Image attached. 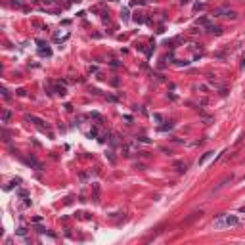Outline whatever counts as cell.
I'll use <instances>...</instances> for the list:
<instances>
[{
  "mask_svg": "<svg viewBox=\"0 0 245 245\" xmlns=\"http://www.w3.org/2000/svg\"><path fill=\"white\" fill-rule=\"evenodd\" d=\"M241 220L236 216V214H218L216 218L213 220V228L214 230H224V228H232V226H239Z\"/></svg>",
  "mask_w": 245,
  "mask_h": 245,
  "instance_id": "1",
  "label": "cell"
},
{
  "mask_svg": "<svg viewBox=\"0 0 245 245\" xmlns=\"http://www.w3.org/2000/svg\"><path fill=\"white\" fill-rule=\"evenodd\" d=\"M213 15L214 17H226V19H238V12H234V10H230V8H226V6L216 8Z\"/></svg>",
  "mask_w": 245,
  "mask_h": 245,
  "instance_id": "2",
  "label": "cell"
},
{
  "mask_svg": "<svg viewBox=\"0 0 245 245\" xmlns=\"http://www.w3.org/2000/svg\"><path fill=\"white\" fill-rule=\"evenodd\" d=\"M25 119L29 122H33L35 126H39L40 130H48V122H46L44 119H40V117H37V115H25Z\"/></svg>",
  "mask_w": 245,
  "mask_h": 245,
  "instance_id": "3",
  "label": "cell"
},
{
  "mask_svg": "<svg viewBox=\"0 0 245 245\" xmlns=\"http://www.w3.org/2000/svg\"><path fill=\"white\" fill-rule=\"evenodd\" d=\"M213 155H214V151H207V153H203V155L199 157V161H197V167H203V165H205V163L209 161Z\"/></svg>",
  "mask_w": 245,
  "mask_h": 245,
  "instance_id": "4",
  "label": "cell"
},
{
  "mask_svg": "<svg viewBox=\"0 0 245 245\" xmlns=\"http://www.w3.org/2000/svg\"><path fill=\"white\" fill-rule=\"evenodd\" d=\"M10 119H12V111L10 109H2V122L6 124V122H10Z\"/></svg>",
  "mask_w": 245,
  "mask_h": 245,
  "instance_id": "5",
  "label": "cell"
},
{
  "mask_svg": "<svg viewBox=\"0 0 245 245\" xmlns=\"http://www.w3.org/2000/svg\"><path fill=\"white\" fill-rule=\"evenodd\" d=\"M207 31L213 33V35H216V37H218V35H222V29H220V27H214V25H209V27H207Z\"/></svg>",
  "mask_w": 245,
  "mask_h": 245,
  "instance_id": "6",
  "label": "cell"
},
{
  "mask_svg": "<svg viewBox=\"0 0 245 245\" xmlns=\"http://www.w3.org/2000/svg\"><path fill=\"white\" fill-rule=\"evenodd\" d=\"M174 167H176V170H178V172H186V170H188V165H186V163H176Z\"/></svg>",
  "mask_w": 245,
  "mask_h": 245,
  "instance_id": "7",
  "label": "cell"
},
{
  "mask_svg": "<svg viewBox=\"0 0 245 245\" xmlns=\"http://www.w3.org/2000/svg\"><path fill=\"white\" fill-rule=\"evenodd\" d=\"M56 94H59V96H65V94H67L65 86H59V84H56Z\"/></svg>",
  "mask_w": 245,
  "mask_h": 245,
  "instance_id": "8",
  "label": "cell"
},
{
  "mask_svg": "<svg viewBox=\"0 0 245 245\" xmlns=\"http://www.w3.org/2000/svg\"><path fill=\"white\" fill-rule=\"evenodd\" d=\"M94 201H100V186H98V184H94Z\"/></svg>",
  "mask_w": 245,
  "mask_h": 245,
  "instance_id": "9",
  "label": "cell"
},
{
  "mask_svg": "<svg viewBox=\"0 0 245 245\" xmlns=\"http://www.w3.org/2000/svg\"><path fill=\"white\" fill-rule=\"evenodd\" d=\"M197 25H203V27H209V25H211V23H209V19H207V17H199V19H197Z\"/></svg>",
  "mask_w": 245,
  "mask_h": 245,
  "instance_id": "10",
  "label": "cell"
},
{
  "mask_svg": "<svg viewBox=\"0 0 245 245\" xmlns=\"http://www.w3.org/2000/svg\"><path fill=\"white\" fill-rule=\"evenodd\" d=\"M172 126H174L172 122H168V124H161V126H159V130H161V132H165V130H170Z\"/></svg>",
  "mask_w": 245,
  "mask_h": 245,
  "instance_id": "11",
  "label": "cell"
},
{
  "mask_svg": "<svg viewBox=\"0 0 245 245\" xmlns=\"http://www.w3.org/2000/svg\"><path fill=\"white\" fill-rule=\"evenodd\" d=\"M121 15H122V19H124V21H128V10H126V8L121 12Z\"/></svg>",
  "mask_w": 245,
  "mask_h": 245,
  "instance_id": "12",
  "label": "cell"
},
{
  "mask_svg": "<svg viewBox=\"0 0 245 245\" xmlns=\"http://www.w3.org/2000/svg\"><path fill=\"white\" fill-rule=\"evenodd\" d=\"M144 4V0H132V2H130V6H142Z\"/></svg>",
  "mask_w": 245,
  "mask_h": 245,
  "instance_id": "13",
  "label": "cell"
},
{
  "mask_svg": "<svg viewBox=\"0 0 245 245\" xmlns=\"http://www.w3.org/2000/svg\"><path fill=\"white\" fill-rule=\"evenodd\" d=\"M243 138H245V132H241V134H239V138L236 140V146H239V144L243 142Z\"/></svg>",
  "mask_w": 245,
  "mask_h": 245,
  "instance_id": "14",
  "label": "cell"
},
{
  "mask_svg": "<svg viewBox=\"0 0 245 245\" xmlns=\"http://www.w3.org/2000/svg\"><path fill=\"white\" fill-rule=\"evenodd\" d=\"M15 234H17V236H25L27 230H25V228H17V232H15Z\"/></svg>",
  "mask_w": 245,
  "mask_h": 245,
  "instance_id": "15",
  "label": "cell"
},
{
  "mask_svg": "<svg viewBox=\"0 0 245 245\" xmlns=\"http://www.w3.org/2000/svg\"><path fill=\"white\" fill-rule=\"evenodd\" d=\"M35 230H37V232H39V234H46V228H42V226H37Z\"/></svg>",
  "mask_w": 245,
  "mask_h": 245,
  "instance_id": "16",
  "label": "cell"
},
{
  "mask_svg": "<svg viewBox=\"0 0 245 245\" xmlns=\"http://www.w3.org/2000/svg\"><path fill=\"white\" fill-rule=\"evenodd\" d=\"M2 96L6 98V100H8V98H10V94H8V90H6V88H2Z\"/></svg>",
  "mask_w": 245,
  "mask_h": 245,
  "instance_id": "17",
  "label": "cell"
},
{
  "mask_svg": "<svg viewBox=\"0 0 245 245\" xmlns=\"http://www.w3.org/2000/svg\"><path fill=\"white\" fill-rule=\"evenodd\" d=\"M201 8H203V4H199V2H197V4H195V6H194V10H195V12H197V10H201Z\"/></svg>",
  "mask_w": 245,
  "mask_h": 245,
  "instance_id": "18",
  "label": "cell"
}]
</instances>
